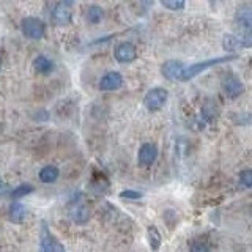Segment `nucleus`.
I'll use <instances>...</instances> for the list:
<instances>
[{
  "mask_svg": "<svg viewBox=\"0 0 252 252\" xmlns=\"http://www.w3.org/2000/svg\"><path fill=\"white\" fill-rule=\"evenodd\" d=\"M30 192H33V186L29 185V183H24L21 186H18L16 189H13L11 191V199L13 200H18V199H22L24 195H27Z\"/></svg>",
  "mask_w": 252,
  "mask_h": 252,
  "instance_id": "19",
  "label": "nucleus"
},
{
  "mask_svg": "<svg viewBox=\"0 0 252 252\" xmlns=\"http://www.w3.org/2000/svg\"><path fill=\"white\" fill-rule=\"evenodd\" d=\"M235 59H238V55L232 54V55H225V57H216V59H210V60H205V62H199V63H194L191 66H186L185 68V73L181 81H189L195 76H199L200 73H203L205 69H208L211 66H216L219 63H225V62H232Z\"/></svg>",
  "mask_w": 252,
  "mask_h": 252,
  "instance_id": "1",
  "label": "nucleus"
},
{
  "mask_svg": "<svg viewBox=\"0 0 252 252\" xmlns=\"http://www.w3.org/2000/svg\"><path fill=\"white\" fill-rule=\"evenodd\" d=\"M243 43V47H252V27L244 29V32L241 33V36H238Z\"/></svg>",
  "mask_w": 252,
  "mask_h": 252,
  "instance_id": "21",
  "label": "nucleus"
},
{
  "mask_svg": "<svg viewBox=\"0 0 252 252\" xmlns=\"http://www.w3.org/2000/svg\"><path fill=\"white\" fill-rule=\"evenodd\" d=\"M240 181L243 186L246 188H252V169H248V170H243L240 173Z\"/></svg>",
  "mask_w": 252,
  "mask_h": 252,
  "instance_id": "22",
  "label": "nucleus"
},
{
  "mask_svg": "<svg viewBox=\"0 0 252 252\" xmlns=\"http://www.w3.org/2000/svg\"><path fill=\"white\" fill-rule=\"evenodd\" d=\"M0 188H2V178H0Z\"/></svg>",
  "mask_w": 252,
  "mask_h": 252,
  "instance_id": "26",
  "label": "nucleus"
},
{
  "mask_svg": "<svg viewBox=\"0 0 252 252\" xmlns=\"http://www.w3.org/2000/svg\"><path fill=\"white\" fill-rule=\"evenodd\" d=\"M189 252H210L208 246L205 243H200V241H195L191 244V249H189Z\"/></svg>",
  "mask_w": 252,
  "mask_h": 252,
  "instance_id": "24",
  "label": "nucleus"
},
{
  "mask_svg": "<svg viewBox=\"0 0 252 252\" xmlns=\"http://www.w3.org/2000/svg\"><path fill=\"white\" fill-rule=\"evenodd\" d=\"M120 197H122V199L137 200V199H142V192H139V191H132V189H126V191L120 192Z\"/></svg>",
  "mask_w": 252,
  "mask_h": 252,
  "instance_id": "23",
  "label": "nucleus"
},
{
  "mask_svg": "<svg viewBox=\"0 0 252 252\" xmlns=\"http://www.w3.org/2000/svg\"><path fill=\"white\" fill-rule=\"evenodd\" d=\"M161 5L164 8H167V10H173V11L183 10L185 8V2H181V0H162Z\"/></svg>",
  "mask_w": 252,
  "mask_h": 252,
  "instance_id": "20",
  "label": "nucleus"
},
{
  "mask_svg": "<svg viewBox=\"0 0 252 252\" xmlns=\"http://www.w3.org/2000/svg\"><path fill=\"white\" fill-rule=\"evenodd\" d=\"M185 65L178 60H169L165 62L162 68H161V73L165 79H169V81H181V77H183V73H185Z\"/></svg>",
  "mask_w": 252,
  "mask_h": 252,
  "instance_id": "5",
  "label": "nucleus"
},
{
  "mask_svg": "<svg viewBox=\"0 0 252 252\" xmlns=\"http://www.w3.org/2000/svg\"><path fill=\"white\" fill-rule=\"evenodd\" d=\"M148 243H150V248H152L153 251H158L161 248V233L158 232V228L155 225H150L148 227Z\"/></svg>",
  "mask_w": 252,
  "mask_h": 252,
  "instance_id": "17",
  "label": "nucleus"
},
{
  "mask_svg": "<svg viewBox=\"0 0 252 252\" xmlns=\"http://www.w3.org/2000/svg\"><path fill=\"white\" fill-rule=\"evenodd\" d=\"M236 21H238L244 29L252 27V6H240L236 11Z\"/></svg>",
  "mask_w": 252,
  "mask_h": 252,
  "instance_id": "13",
  "label": "nucleus"
},
{
  "mask_svg": "<svg viewBox=\"0 0 252 252\" xmlns=\"http://www.w3.org/2000/svg\"><path fill=\"white\" fill-rule=\"evenodd\" d=\"M0 66H2V59H0Z\"/></svg>",
  "mask_w": 252,
  "mask_h": 252,
  "instance_id": "27",
  "label": "nucleus"
},
{
  "mask_svg": "<svg viewBox=\"0 0 252 252\" xmlns=\"http://www.w3.org/2000/svg\"><path fill=\"white\" fill-rule=\"evenodd\" d=\"M158 158V148L153 144H144L139 150L137 161L140 165H152Z\"/></svg>",
  "mask_w": 252,
  "mask_h": 252,
  "instance_id": "9",
  "label": "nucleus"
},
{
  "mask_svg": "<svg viewBox=\"0 0 252 252\" xmlns=\"http://www.w3.org/2000/svg\"><path fill=\"white\" fill-rule=\"evenodd\" d=\"M222 47H224L225 51H228V52H236V51L243 49V43H241V39L238 36L225 35L224 39H222Z\"/></svg>",
  "mask_w": 252,
  "mask_h": 252,
  "instance_id": "14",
  "label": "nucleus"
},
{
  "mask_svg": "<svg viewBox=\"0 0 252 252\" xmlns=\"http://www.w3.org/2000/svg\"><path fill=\"white\" fill-rule=\"evenodd\" d=\"M169 98V93L165 89H162V87H156V89H152L144 98V104L148 110H152V112H155V110H159L164 104L165 101H167Z\"/></svg>",
  "mask_w": 252,
  "mask_h": 252,
  "instance_id": "4",
  "label": "nucleus"
},
{
  "mask_svg": "<svg viewBox=\"0 0 252 252\" xmlns=\"http://www.w3.org/2000/svg\"><path fill=\"white\" fill-rule=\"evenodd\" d=\"M123 84V76L118 71H109L99 81V89L102 92H114L117 89H120Z\"/></svg>",
  "mask_w": 252,
  "mask_h": 252,
  "instance_id": "6",
  "label": "nucleus"
},
{
  "mask_svg": "<svg viewBox=\"0 0 252 252\" xmlns=\"http://www.w3.org/2000/svg\"><path fill=\"white\" fill-rule=\"evenodd\" d=\"M52 252H66V251H65V248H63V244H62L59 240L52 238Z\"/></svg>",
  "mask_w": 252,
  "mask_h": 252,
  "instance_id": "25",
  "label": "nucleus"
},
{
  "mask_svg": "<svg viewBox=\"0 0 252 252\" xmlns=\"http://www.w3.org/2000/svg\"><path fill=\"white\" fill-rule=\"evenodd\" d=\"M52 238L47 224L41 222V230H39V252H52Z\"/></svg>",
  "mask_w": 252,
  "mask_h": 252,
  "instance_id": "10",
  "label": "nucleus"
},
{
  "mask_svg": "<svg viewBox=\"0 0 252 252\" xmlns=\"http://www.w3.org/2000/svg\"><path fill=\"white\" fill-rule=\"evenodd\" d=\"M24 218H26V207L21 202H13L8 211V219L14 224H21Z\"/></svg>",
  "mask_w": 252,
  "mask_h": 252,
  "instance_id": "11",
  "label": "nucleus"
},
{
  "mask_svg": "<svg viewBox=\"0 0 252 252\" xmlns=\"http://www.w3.org/2000/svg\"><path fill=\"white\" fill-rule=\"evenodd\" d=\"M71 218H73L74 222L77 224H84L90 219V210L85 207V205H79L73 211H71Z\"/></svg>",
  "mask_w": 252,
  "mask_h": 252,
  "instance_id": "16",
  "label": "nucleus"
},
{
  "mask_svg": "<svg viewBox=\"0 0 252 252\" xmlns=\"http://www.w3.org/2000/svg\"><path fill=\"white\" fill-rule=\"evenodd\" d=\"M57 178H59V169L54 167V165H46V167L39 170V180L43 183H54Z\"/></svg>",
  "mask_w": 252,
  "mask_h": 252,
  "instance_id": "15",
  "label": "nucleus"
},
{
  "mask_svg": "<svg viewBox=\"0 0 252 252\" xmlns=\"http://www.w3.org/2000/svg\"><path fill=\"white\" fill-rule=\"evenodd\" d=\"M22 33L29 39H41L46 33V26L38 18H24L21 22Z\"/></svg>",
  "mask_w": 252,
  "mask_h": 252,
  "instance_id": "2",
  "label": "nucleus"
},
{
  "mask_svg": "<svg viewBox=\"0 0 252 252\" xmlns=\"http://www.w3.org/2000/svg\"><path fill=\"white\" fill-rule=\"evenodd\" d=\"M102 10L99 6H96V5H92V6H89L87 8V13H85V18H87V21H89L90 24H98L101 19H102Z\"/></svg>",
  "mask_w": 252,
  "mask_h": 252,
  "instance_id": "18",
  "label": "nucleus"
},
{
  "mask_svg": "<svg viewBox=\"0 0 252 252\" xmlns=\"http://www.w3.org/2000/svg\"><path fill=\"white\" fill-rule=\"evenodd\" d=\"M114 55H115L117 62H120V63H131L134 59L137 57V52H136V47H134V44L125 41V43H120L115 47Z\"/></svg>",
  "mask_w": 252,
  "mask_h": 252,
  "instance_id": "8",
  "label": "nucleus"
},
{
  "mask_svg": "<svg viewBox=\"0 0 252 252\" xmlns=\"http://www.w3.org/2000/svg\"><path fill=\"white\" fill-rule=\"evenodd\" d=\"M33 68L39 74H49L54 69V63L51 59L44 57V55H38V57L33 60Z\"/></svg>",
  "mask_w": 252,
  "mask_h": 252,
  "instance_id": "12",
  "label": "nucleus"
},
{
  "mask_svg": "<svg viewBox=\"0 0 252 252\" xmlns=\"http://www.w3.org/2000/svg\"><path fill=\"white\" fill-rule=\"evenodd\" d=\"M73 2H60L54 6L51 13V19L54 26H68L73 18Z\"/></svg>",
  "mask_w": 252,
  "mask_h": 252,
  "instance_id": "3",
  "label": "nucleus"
},
{
  "mask_svg": "<svg viewBox=\"0 0 252 252\" xmlns=\"http://www.w3.org/2000/svg\"><path fill=\"white\" fill-rule=\"evenodd\" d=\"M222 90L228 98H238L244 92V87L238 77H235L233 74H228L222 79Z\"/></svg>",
  "mask_w": 252,
  "mask_h": 252,
  "instance_id": "7",
  "label": "nucleus"
}]
</instances>
